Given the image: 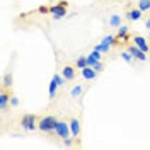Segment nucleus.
Returning a JSON list of instances; mask_svg holds the SVG:
<instances>
[{
  "label": "nucleus",
  "mask_w": 150,
  "mask_h": 150,
  "mask_svg": "<svg viewBox=\"0 0 150 150\" xmlns=\"http://www.w3.org/2000/svg\"><path fill=\"white\" fill-rule=\"evenodd\" d=\"M80 74H82V77H84L85 80H94V79H96V77H97V74H99V72H97V70H94L92 67H84V68H80Z\"/></svg>",
  "instance_id": "6e6552de"
},
{
  "label": "nucleus",
  "mask_w": 150,
  "mask_h": 150,
  "mask_svg": "<svg viewBox=\"0 0 150 150\" xmlns=\"http://www.w3.org/2000/svg\"><path fill=\"white\" fill-rule=\"evenodd\" d=\"M128 51H130L131 55H133V58H135V60H138V62H145V60H147V53H145L143 50H140L135 43L128 46Z\"/></svg>",
  "instance_id": "423d86ee"
},
{
  "label": "nucleus",
  "mask_w": 150,
  "mask_h": 150,
  "mask_svg": "<svg viewBox=\"0 0 150 150\" xmlns=\"http://www.w3.org/2000/svg\"><path fill=\"white\" fill-rule=\"evenodd\" d=\"M121 58L126 62V63H131V62H133V55H131L130 51H123V53H121Z\"/></svg>",
  "instance_id": "aec40b11"
},
{
  "label": "nucleus",
  "mask_w": 150,
  "mask_h": 150,
  "mask_svg": "<svg viewBox=\"0 0 150 150\" xmlns=\"http://www.w3.org/2000/svg\"><path fill=\"white\" fill-rule=\"evenodd\" d=\"M138 9L142 12H149L150 10V0H138Z\"/></svg>",
  "instance_id": "2eb2a0df"
},
{
  "label": "nucleus",
  "mask_w": 150,
  "mask_h": 150,
  "mask_svg": "<svg viewBox=\"0 0 150 150\" xmlns=\"http://www.w3.org/2000/svg\"><path fill=\"white\" fill-rule=\"evenodd\" d=\"M133 43L140 48V50H143L145 53H149L150 51V45L147 43V39H145L143 36H133Z\"/></svg>",
  "instance_id": "1a4fd4ad"
},
{
  "label": "nucleus",
  "mask_w": 150,
  "mask_h": 150,
  "mask_svg": "<svg viewBox=\"0 0 150 150\" xmlns=\"http://www.w3.org/2000/svg\"><path fill=\"white\" fill-rule=\"evenodd\" d=\"M70 130H72V137L74 138H77L79 135H80V123H79V120L77 118H70Z\"/></svg>",
  "instance_id": "9b49d317"
},
{
  "label": "nucleus",
  "mask_w": 150,
  "mask_h": 150,
  "mask_svg": "<svg viewBox=\"0 0 150 150\" xmlns=\"http://www.w3.org/2000/svg\"><path fill=\"white\" fill-rule=\"evenodd\" d=\"M114 39H116V36L108 34V36L103 38V41H101L99 45H96V46H94V50H97V51H101L103 55H106V53H109L111 46H114Z\"/></svg>",
  "instance_id": "7ed1b4c3"
},
{
  "label": "nucleus",
  "mask_w": 150,
  "mask_h": 150,
  "mask_svg": "<svg viewBox=\"0 0 150 150\" xmlns=\"http://www.w3.org/2000/svg\"><path fill=\"white\" fill-rule=\"evenodd\" d=\"M10 85H12V72L4 75V89H9Z\"/></svg>",
  "instance_id": "a211bd4d"
},
{
  "label": "nucleus",
  "mask_w": 150,
  "mask_h": 150,
  "mask_svg": "<svg viewBox=\"0 0 150 150\" xmlns=\"http://www.w3.org/2000/svg\"><path fill=\"white\" fill-rule=\"evenodd\" d=\"M21 126L26 131H34L38 128V116L36 114H24L21 118Z\"/></svg>",
  "instance_id": "f03ea898"
},
{
  "label": "nucleus",
  "mask_w": 150,
  "mask_h": 150,
  "mask_svg": "<svg viewBox=\"0 0 150 150\" xmlns=\"http://www.w3.org/2000/svg\"><path fill=\"white\" fill-rule=\"evenodd\" d=\"M89 63H87V56H79L77 58V62H75V67L77 68H84V67H87Z\"/></svg>",
  "instance_id": "dca6fc26"
},
{
  "label": "nucleus",
  "mask_w": 150,
  "mask_h": 150,
  "mask_svg": "<svg viewBox=\"0 0 150 150\" xmlns=\"http://www.w3.org/2000/svg\"><path fill=\"white\" fill-rule=\"evenodd\" d=\"M109 26H112V28H120L121 26V16H118V14H112L111 19H109Z\"/></svg>",
  "instance_id": "4468645a"
},
{
  "label": "nucleus",
  "mask_w": 150,
  "mask_h": 150,
  "mask_svg": "<svg viewBox=\"0 0 150 150\" xmlns=\"http://www.w3.org/2000/svg\"><path fill=\"white\" fill-rule=\"evenodd\" d=\"M56 123H58L56 116H53V114H48V116H43V118L39 120V123H38V128H39V131H43V133H51V131H55Z\"/></svg>",
  "instance_id": "f257e3e1"
},
{
  "label": "nucleus",
  "mask_w": 150,
  "mask_h": 150,
  "mask_svg": "<svg viewBox=\"0 0 150 150\" xmlns=\"http://www.w3.org/2000/svg\"><path fill=\"white\" fill-rule=\"evenodd\" d=\"M53 79H55L56 82H58V85H60V87L67 84V79L63 77V75H60V74H53Z\"/></svg>",
  "instance_id": "6ab92c4d"
},
{
  "label": "nucleus",
  "mask_w": 150,
  "mask_h": 150,
  "mask_svg": "<svg viewBox=\"0 0 150 150\" xmlns=\"http://www.w3.org/2000/svg\"><path fill=\"white\" fill-rule=\"evenodd\" d=\"M10 97H12V96H9V92H7L5 89L0 91V111L2 112L7 111V104L10 103Z\"/></svg>",
  "instance_id": "0eeeda50"
},
{
  "label": "nucleus",
  "mask_w": 150,
  "mask_h": 150,
  "mask_svg": "<svg viewBox=\"0 0 150 150\" xmlns=\"http://www.w3.org/2000/svg\"><path fill=\"white\" fill-rule=\"evenodd\" d=\"M145 26H147V29H150V17L147 19V22H145Z\"/></svg>",
  "instance_id": "5701e85b"
},
{
  "label": "nucleus",
  "mask_w": 150,
  "mask_h": 150,
  "mask_svg": "<svg viewBox=\"0 0 150 150\" xmlns=\"http://www.w3.org/2000/svg\"><path fill=\"white\" fill-rule=\"evenodd\" d=\"M55 133L60 137V138H68L70 135H72V130H70V123H67V121H58L56 123V126H55Z\"/></svg>",
  "instance_id": "39448f33"
},
{
  "label": "nucleus",
  "mask_w": 150,
  "mask_h": 150,
  "mask_svg": "<svg viewBox=\"0 0 150 150\" xmlns=\"http://www.w3.org/2000/svg\"><path fill=\"white\" fill-rule=\"evenodd\" d=\"M82 92H84L82 85H80V84L75 85L74 89H72V97H74V99H77V97H80V96H82Z\"/></svg>",
  "instance_id": "f3484780"
},
{
  "label": "nucleus",
  "mask_w": 150,
  "mask_h": 150,
  "mask_svg": "<svg viewBox=\"0 0 150 150\" xmlns=\"http://www.w3.org/2000/svg\"><path fill=\"white\" fill-rule=\"evenodd\" d=\"M67 7H68V4L67 2H58L55 5H51L50 7V14H51V17L53 19H62L67 16Z\"/></svg>",
  "instance_id": "20e7f679"
},
{
  "label": "nucleus",
  "mask_w": 150,
  "mask_h": 150,
  "mask_svg": "<svg viewBox=\"0 0 150 150\" xmlns=\"http://www.w3.org/2000/svg\"><path fill=\"white\" fill-rule=\"evenodd\" d=\"M142 14H143V12H142L140 9H128V12H126L125 17L128 19V21H140Z\"/></svg>",
  "instance_id": "f8f14e48"
},
{
  "label": "nucleus",
  "mask_w": 150,
  "mask_h": 150,
  "mask_svg": "<svg viewBox=\"0 0 150 150\" xmlns=\"http://www.w3.org/2000/svg\"><path fill=\"white\" fill-rule=\"evenodd\" d=\"M62 75L65 77L67 80H74L75 77H77V70H75V67H72V65H65L63 70H62Z\"/></svg>",
  "instance_id": "9d476101"
},
{
  "label": "nucleus",
  "mask_w": 150,
  "mask_h": 150,
  "mask_svg": "<svg viewBox=\"0 0 150 150\" xmlns=\"http://www.w3.org/2000/svg\"><path fill=\"white\" fill-rule=\"evenodd\" d=\"M63 145H65V147H72V138H70V137L65 138V140H63Z\"/></svg>",
  "instance_id": "4be33fe9"
},
{
  "label": "nucleus",
  "mask_w": 150,
  "mask_h": 150,
  "mask_svg": "<svg viewBox=\"0 0 150 150\" xmlns=\"http://www.w3.org/2000/svg\"><path fill=\"white\" fill-rule=\"evenodd\" d=\"M58 87H60V85H58V82H56L55 79H51V82H50V89H48V97H50V99H53V97L56 96Z\"/></svg>",
  "instance_id": "ddd939ff"
},
{
  "label": "nucleus",
  "mask_w": 150,
  "mask_h": 150,
  "mask_svg": "<svg viewBox=\"0 0 150 150\" xmlns=\"http://www.w3.org/2000/svg\"><path fill=\"white\" fill-rule=\"evenodd\" d=\"M10 104H12L14 108H17V106H19V99H17V97H14V96H12V97H10Z\"/></svg>",
  "instance_id": "412c9836"
}]
</instances>
